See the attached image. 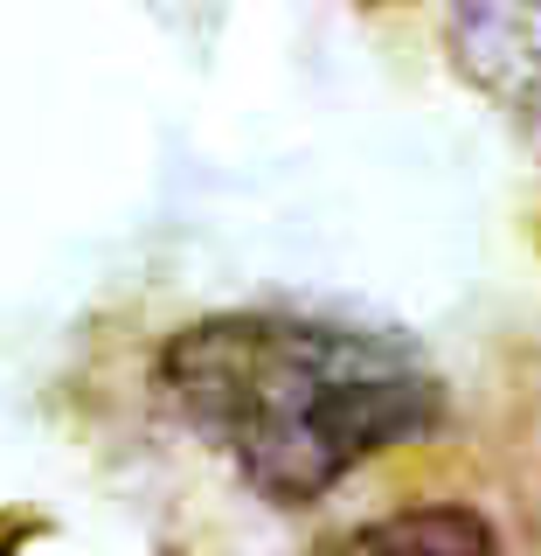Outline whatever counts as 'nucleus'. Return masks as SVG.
Masks as SVG:
<instances>
[{
    "instance_id": "3",
    "label": "nucleus",
    "mask_w": 541,
    "mask_h": 556,
    "mask_svg": "<svg viewBox=\"0 0 541 556\" xmlns=\"http://www.w3.org/2000/svg\"><path fill=\"white\" fill-rule=\"evenodd\" d=\"M326 556H500L493 521L459 501H424V508H396L369 529L340 535Z\"/></svg>"
},
{
    "instance_id": "1",
    "label": "nucleus",
    "mask_w": 541,
    "mask_h": 556,
    "mask_svg": "<svg viewBox=\"0 0 541 556\" xmlns=\"http://www.w3.org/2000/svg\"><path fill=\"white\" fill-rule=\"evenodd\" d=\"M153 390L271 508H312L347 473L445 425V376L382 327L236 306L173 327Z\"/></svg>"
},
{
    "instance_id": "2",
    "label": "nucleus",
    "mask_w": 541,
    "mask_h": 556,
    "mask_svg": "<svg viewBox=\"0 0 541 556\" xmlns=\"http://www.w3.org/2000/svg\"><path fill=\"white\" fill-rule=\"evenodd\" d=\"M445 49L479 98L541 126V0H465Z\"/></svg>"
}]
</instances>
